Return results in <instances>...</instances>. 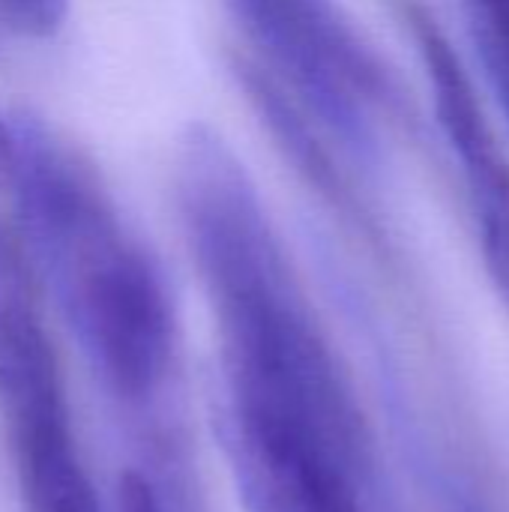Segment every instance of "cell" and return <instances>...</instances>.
<instances>
[{
	"mask_svg": "<svg viewBox=\"0 0 509 512\" xmlns=\"http://www.w3.org/2000/svg\"><path fill=\"white\" fill-rule=\"evenodd\" d=\"M228 465L249 512H363L348 453L294 432L222 423Z\"/></svg>",
	"mask_w": 509,
	"mask_h": 512,
	"instance_id": "5",
	"label": "cell"
},
{
	"mask_svg": "<svg viewBox=\"0 0 509 512\" xmlns=\"http://www.w3.org/2000/svg\"><path fill=\"white\" fill-rule=\"evenodd\" d=\"M408 18L429 72L438 123L474 198L486 270L509 309V156L495 138L474 84L438 21L420 6H414Z\"/></svg>",
	"mask_w": 509,
	"mask_h": 512,
	"instance_id": "4",
	"label": "cell"
},
{
	"mask_svg": "<svg viewBox=\"0 0 509 512\" xmlns=\"http://www.w3.org/2000/svg\"><path fill=\"white\" fill-rule=\"evenodd\" d=\"M69 6L72 0H0V18L24 36L48 39L63 27Z\"/></svg>",
	"mask_w": 509,
	"mask_h": 512,
	"instance_id": "7",
	"label": "cell"
},
{
	"mask_svg": "<svg viewBox=\"0 0 509 512\" xmlns=\"http://www.w3.org/2000/svg\"><path fill=\"white\" fill-rule=\"evenodd\" d=\"M117 507H120V512H168L165 504H162V498L156 495V489L144 477H138V474L120 477Z\"/></svg>",
	"mask_w": 509,
	"mask_h": 512,
	"instance_id": "8",
	"label": "cell"
},
{
	"mask_svg": "<svg viewBox=\"0 0 509 512\" xmlns=\"http://www.w3.org/2000/svg\"><path fill=\"white\" fill-rule=\"evenodd\" d=\"M9 213L39 288L51 294L105 390L129 411L174 387L180 330L159 258L102 171L30 111L6 114Z\"/></svg>",
	"mask_w": 509,
	"mask_h": 512,
	"instance_id": "1",
	"label": "cell"
},
{
	"mask_svg": "<svg viewBox=\"0 0 509 512\" xmlns=\"http://www.w3.org/2000/svg\"><path fill=\"white\" fill-rule=\"evenodd\" d=\"M261 51L276 90L348 144L366 147L375 114L393 102V81L336 0H228Z\"/></svg>",
	"mask_w": 509,
	"mask_h": 512,
	"instance_id": "3",
	"label": "cell"
},
{
	"mask_svg": "<svg viewBox=\"0 0 509 512\" xmlns=\"http://www.w3.org/2000/svg\"><path fill=\"white\" fill-rule=\"evenodd\" d=\"M0 426L27 512H102L81 459L39 282L0 210Z\"/></svg>",
	"mask_w": 509,
	"mask_h": 512,
	"instance_id": "2",
	"label": "cell"
},
{
	"mask_svg": "<svg viewBox=\"0 0 509 512\" xmlns=\"http://www.w3.org/2000/svg\"><path fill=\"white\" fill-rule=\"evenodd\" d=\"M477 54L509 117V0H462Z\"/></svg>",
	"mask_w": 509,
	"mask_h": 512,
	"instance_id": "6",
	"label": "cell"
},
{
	"mask_svg": "<svg viewBox=\"0 0 509 512\" xmlns=\"http://www.w3.org/2000/svg\"><path fill=\"white\" fill-rule=\"evenodd\" d=\"M6 159H9V126H6V114L0 111V189L6 183Z\"/></svg>",
	"mask_w": 509,
	"mask_h": 512,
	"instance_id": "9",
	"label": "cell"
}]
</instances>
